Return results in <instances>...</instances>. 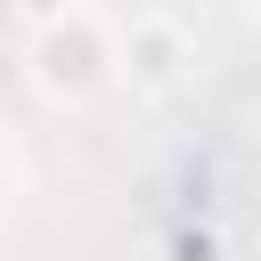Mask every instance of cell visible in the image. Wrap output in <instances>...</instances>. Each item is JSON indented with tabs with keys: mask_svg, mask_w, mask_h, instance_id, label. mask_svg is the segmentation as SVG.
<instances>
[{
	"mask_svg": "<svg viewBox=\"0 0 261 261\" xmlns=\"http://www.w3.org/2000/svg\"><path fill=\"white\" fill-rule=\"evenodd\" d=\"M114 41H106V24L90 16V8H65V16H49V33L33 41V90L41 98H57V106H82V98H98L106 82H114Z\"/></svg>",
	"mask_w": 261,
	"mask_h": 261,
	"instance_id": "6da1fadb",
	"label": "cell"
},
{
	"mask_svg": "<svg viewBox=\"0 0 261 261\" xmlns=\"http://www.w3.org/2000/svg\"><path fill=\"white\" fill-rule=\"evenodd\" d=\"M253 16H261V0H253Z\"/></svg>",
	"mask_w": 261,
	"mask_h": 261,
	"instance_id": "7a4b0ae2",
	"label": "cell"
}]
</instances>
